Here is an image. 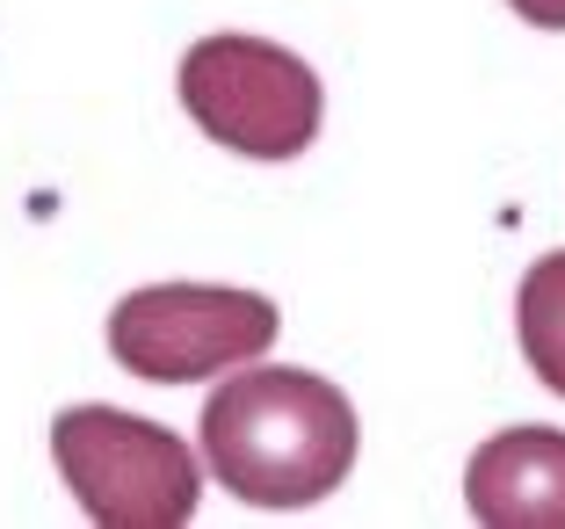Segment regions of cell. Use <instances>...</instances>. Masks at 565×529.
<instances>
[{
    "mask_svg": "<svg viewBox=\"0 0 565 529\" xmlns=\"http://www.w3.org/2000/svg\"><path fill=\"white\" fill-rule=\"evenodd\" d=\"M465 500L486 529H565V435L500 429L471 449Z\"/></svg>",
    "mask_w": 565,
    "mask_h": 529,
    "instance_id": "5b68a950",
    "label": "cell"
},
{
    "mask_svg": "<svg viewBox=\"0 0 565 529\" xmlns=\"http://www.w3.org/2000/svg\"><path fill=\"white\" fill-rule=\"evenodd\" d=\"M515 334H522V363L565 399V247L522 276L515 290Z\"/></svg>",
    "mask_w": 565,
    "mask_h": 529,
    "instance_id": "8992f818",
    "label": "cell"
},
{
    "mask_svg": "<svg viewBox=\"0 0 565 529\" xmlns=\"http://www.w3.org/2000/svg\"><path fill=\"white\" fill-rule=\"evenodd\" d=\"M51 457L102 529H182L203 494L196 449L124 406H66L51 421Z\"/></svg>",
    "mask_w": 565,
    "mask_h": 529,
    "instance_id": "7a4b0ae2",
    "label": "cell"
},
{
    "mask_svg": "<svg viewBox=\"0 0 565 529\" xmlns=\"http://www.w3.org/2000/svg\"><path fill=\"white\" fill-rule=\"evenodd\" d=\"M522 22H536V30H565V0H508Z\"/></svg>",
    "mask_w": 565,
    "mask_h": 529,
    "instance_id": "52a82bcc",
    "label": "cell"
},
{
    "mask_svg": "<svg viewBox=\"0 0 565 529\" xmlns=\"http://www.w3.org/2000/svg\"><path fill=\"white\" fill-rule=\"evenodd\" d=\"M282 313L233 283H152L109 313V356L146 384H196L268 356Z\"/></svg>",
    "mask_w": 565,
    "mask_h": 529,
    "instance_id": "277c9868",
    "label": "cell"
},
{
    "mask_svg": "<svg viewBox=\"0 0 565 529\" xmlns=\"http://www.w3.org/2000/svg\"><path fill=\"white\" fill-rule=\"evenodd\" d=\"M182 109L196 116V131L247 160H298L319 138L327 95L298 51L262 36H203L182 59Z\"/></svg>",
    "mask_w": 565,
    "mask_h": 529,
    "instance_id": "3957f363",
    "label": "cell"
},
{
    "mask_svg": "<svg viewBox=\"0 0 565 529\" xmlns=\"http://www.w3.org/2000/svg\"><path fill=\"white\" fill-rule=\"evenodd\" d=\"M196 429L211 479L247 508H312L355 472V406L319 370H233Z\"/></svg>",
    "mask_w": 565,
    "mask_h": 529,
    "instance_id": "6da1fadb",
    "label": "cell"
}]
</instances>
